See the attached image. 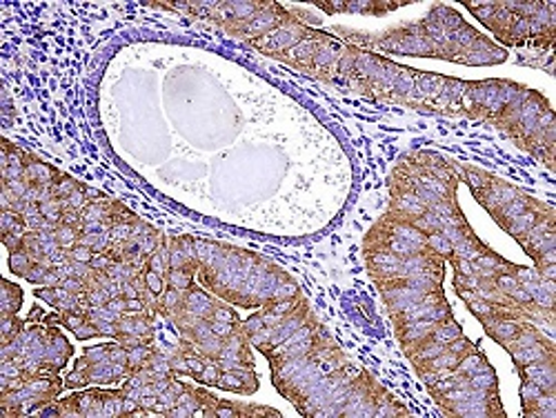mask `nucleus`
<instances>
[{
	"mask_svg": "<svg viewBox=\"0 0 556 418\" xmlns=\"http://www.w3.org/2000/svg\"><path fill=\"white\" fill-rule=\"evenodd\" d=\"M458 167L437 152H412L390 174V210L419 227L428 243L454 267L458 296L523 314L554 332V283L530 267L505 261L475 235L456 203Z\"/></svg>",
	"mask_w": 556,
	"mask_h": 418,
	"instance_id": "f257e3e1",
	"label": "nucleus"
},
{
	"mask_svg": "<svg viewBox=\"0 0 556 418\" xmlns=\"http://www.w3.org/2000/svg\"><path fill=\"white\" fill-rule=\"evenodd\" d=\"M245 334L271 365L278 394L309 418L412 416L367 369L354 365L307 299L261 307L243 320Z\"/></svg>",
	"mask_w": 556,
	"mask_h": 418,
	"instance_id": "f03ea898",
	"label": "nucleus"
},
{
	"mask_svg": "<svg viewBox=\"0 0 556 418\" xmlns=\"http://www.w3.org/2000/svg\"><path fill=\"white\" fill-rule=\"evenodd\" d=\"M154 314L165 316L180 341L223 369L248 377L256 375L252 343L237 309L210 296L199 283L182 292L167 288L154 305Z\"/></svg>",
	"mask_w": 556,
	"mask_h": 418,
	"instance_id": "7ed1b4c3",
	"label": "nucleus"
},
{
	"mask_svg": "<svg viewBox=\"0 0 556 418\" xmlns=\"http://www.w3.org/2000/svg\"><path fill=\"white\" fill-rule=\"evenodd\" d=\"M348 42L365 50H379L405 56H432L460 65H496L507 61V52L481 36L454 10L437 5L424 21L407 23L383 34H367L356 29H334Z\"/></svg>",
	"mask_w": 556,
	"mask_h": 418,
	"instance_id": "20e7f679",
	"label": "nucleus"
},
{
	"mask_svg": "<svg viewBox=\"0 0 556 418\" xmlns=\"http://www.w3.org/2000/svg\"><path fill=\"white\" fill-rule=\"evenodd\" d=\"M194 245L199 256L197 281L220 301L261 309L303 294L286 269L261 254L210 239H194Z\"/></svg>",
	"mask_w": 556,
	"mask_h": 418,
	"instance_id": "39448f33",
	"label": "nucleus"
},
{
	"mask_svg": "<svg viewBox=\"0 0 556 418\" xmlns=\"http://www.w3.org/2000/svg\"><path fill=\"white\" fill-rule=\"evenodd\" d=\"M460 180L470 185L475 199L534 261L545 281L556 278V214L549 205L536 201L523 190L498 176L475 167L458 165Z\"/></svg>",
	"mask_w": 556,
	"mask_h": 418,
	"instance_id": "423d86ee",
	"label": "nucleus"
},
{
	"mask_svg": "<svg viewBox=\"0 0 556 418\" xmlns=\"http://www.w3.org/2000/svg\"><path fill=\"white\" fill-rule=\"evenodd\" d=\"M72 352L74 347L61 334L59 325L25 322L12 343L0 345V388L34 377L61 375Z\"/></svg>",
	"mask_w": 556,
	"mask_h": 418,
	"instance_id": "0eeeda50",
	"label": "nucleus"
},
{
	"mask_svg": "<svg viewBox=\"0 0 556 418\" xmlns=\"http://www.w3.org/2000/svg\"><path fill=\"white\" fill-rule=\"evenodd\" d=\"M505 48L552 50L554 3H463Z\"/></svg>",
	"mask_w": 556,
	"mask_h": 418,
	"instance_id": "6e6552de",
	"label": "nucleus"
},
{
	"mask_svg": "<svg viewBox=\"0 0 556 418\" xmlns=\"http://www.w3.org/2000/svg\"><path fill=\"white\" fill-rule=\"evenodd\" d=\"M154 354V345L125 347L114 341L108 345H99L87 350L74 365V369L65 379V388H87V385H105L118 388L123 385L134 371L141 369Z\"/></svg>",
	"mask_w": 556,
	"mask_h": 418,
	"instance_id": "1a4fd4ad",
	"label": "nucleus"
},
{
	"mask_svg": "<svg viewBox=\"0 0 556 418\" xmlns=\"http://www.w3.org/2000/svg\"><path fill=\"white\" fill-rule=\"evenodd\" d=\"M38 416H80V418H141L143 411L118 388H89L63 401H54Z\"/></svg>",
	"mask_w": 556,
	"mask_h": 418,
	"instance_id": "9d476101",
	"label": "nucleus"
},
{
	"mask_svg": "<svg viewBox=\"0 0 556 418\" xmlns=\"http://www.w3.org/2000/svg\"><path fill=\"white\" fill-rule=\"evenodd\" d=\"M65 390V381L59 375H45L0 388V411L8 418L31 416L52 405Z\"/></svg>",
	"mask_w": 556,
	"mask_h": 418,
	"instance_id": "9b49d317",
	"label": "nucleus"
},
{
	"mask_svg": "<svg viewBox=\"0 0 556 418\" xmlns=\"http://www.w3.org/2000/svg\"><path fill=\"white\" fill-rule=\"evenodd\" d=\"M36 299L52 305L59 314H83L89 307L85 294H76L67 288H38Z\"/></svg>",
	"mask_w": 556,
	"mask_h": 418,
	"instance_id": "f8f14e48",
	"label": "nucleus"
},
{
	"mask_svg": "<svg viewBox=\"0 0 556 418\" xmlns=\"http://www.w3.org/2000/svg\"><path fill=\"white\" fill-rule=\"evenodd\" d=\"M318 10L328 14H375L383 16L390 14L407 3H379V0H356V3H326V0H318L314 3Z\"/></svg>",
	"mask_w": 556,
	"mask_h": 418,
	"instance_id": "ddd939ff",
	"label": "nucleus"
},
{
	"mask_svg": "<svg viewBox=\"0 0 556 418\" xmlns=\"http://www.w3.org/2000/svg\"><path fill=\"white\" fill-rule=\"evenodd\" d=\"M0 288H3V299H0V318H12L18 316V309L23 305V290L12 283L0 278Z\"/></svg>",
	"mask_w": 556,
	"mask_h": 418,
	"instance_id": "4468645a",
	"label": "nucleus"
}]
</instances>
